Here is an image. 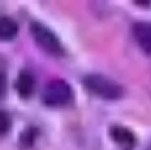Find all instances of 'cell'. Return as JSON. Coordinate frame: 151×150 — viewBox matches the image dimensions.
Instances as JSON below:
<instances>
[{"mask_svg":"<svg viewBox=\"0 0 151 150\" xmlns=\"http://www.w3.org/2000/svg\"><path fill=\"white\" fill-rule=\"evenodd\" d=\"M10 118L8 114L3 110H0V135H3L8 132L10 128Z\"/></svg>","mask_w":151,"mask_h":150,"instance_id":"ba28073f","label":"cell"},{"mask_svg":"<svg viewBox=\"0 0 151 150\" xmlns=\"http://www.w3.org/2000/svg\"><path fill=\"white\" fill-rule=\"evenodd\" d=\"M35 86L34 78L30 72L22 71L16 80V90L22 98H29L32 95Z\"/></svg>","mask_w":151,"mask_h":150,"instance_id":"5b68a950","label":"cell"},{"mask_svg":"<svg viewBox=\"0 0 151 150\" xmlns=\"http://www.w3.org/2000/svg\"><path fill=\"white\" fill-rule=\"evenodd\" d=\"M30 32L35 41L46 52L56 56L63 54V46L59 38L43 24L39 22H33L30 26Z\"/></svg>","mask_w":151,"mask_h":150,"instance_id":"3957f363","label":"cell"},{"mask_svg":"<svg viewBox=\"0 0 151 150\" xmlns=\"http://www.w3.org/2000/svg\"><path fill=\"white\" fill-rule=\"evenodd\" d=\"M6 90V78L4 73L0 70V99L4 96Z\"/></svg>","mask_w":151,"mask_h":150,"instance_id":"9c48e42d","label":"cell"},{"mask_svg":"<svg viewBox=\"0 0 151 150\" xmlns=\"http://www.w3.org/2000/svg\"><path fill=\"white\" fill-rule=\"evenodd\" d=\"M18 33V25L9 17H0V39L10 40Z\"/></svg>","mask_w":151,"mask_h":150,"instance_id":"8992f818","label":"cell"},{"mask_svg":"<svg viewBox=\"0 0 151 150\" xmlns=\"http://www.w3.org/2000/svg\"><path fill=\"white\" fill-rule=\"evenodd\" d=\"M111 136L117 143L122 145H131L135 142L134 136L131 132L119 126H115L111 130Z\"/></svg>","mask_w":151,"mask_h":150,"instance_id":"52a82bcc","label":"cell"},{"mask_svg":"<svg viewBox=\"0 0 151 150\" xmlns=\"http://www.w3.org/2000/svg\"><path fill=\"white\" fill-rule=\"evenodd\" d=\"M134 37L143 52L151 54V24L137 23L134 26Z\"/></svg>","mask_w":151,"mask_h":150,"instance_id":"277c9868","label":"cell"},{"mask_svg":"<svg viewBox=\"0 0 151 150\" xmlns=\"http://www.w3.org/2000/svg\"><path fill=\"white\" fill-rule=\"evenodd\" d=\"M86 88L104 100H116L122 96V88L114 80L100 74H90L83 79Z\"/></svg>","mask_w":151,"mask_h":150,"instance_id":"6da1fadb","label":"cell"},{"mask_svg":"<svg viewBox=\"0 0 151 150\" xmlns=\"http://www.w3.org/2000/svg\"><path fill=\"white\" fill-rule=\"evenodd\" d=\"M42 101L50 107H59L68 104L72 99V88L68 82L55 79L44 85L41 94Z\"/></svg>","mask_w":151,"mask_h":150,"instance_id":"7a4b0ae2","label":"cell"}]
</instances>
